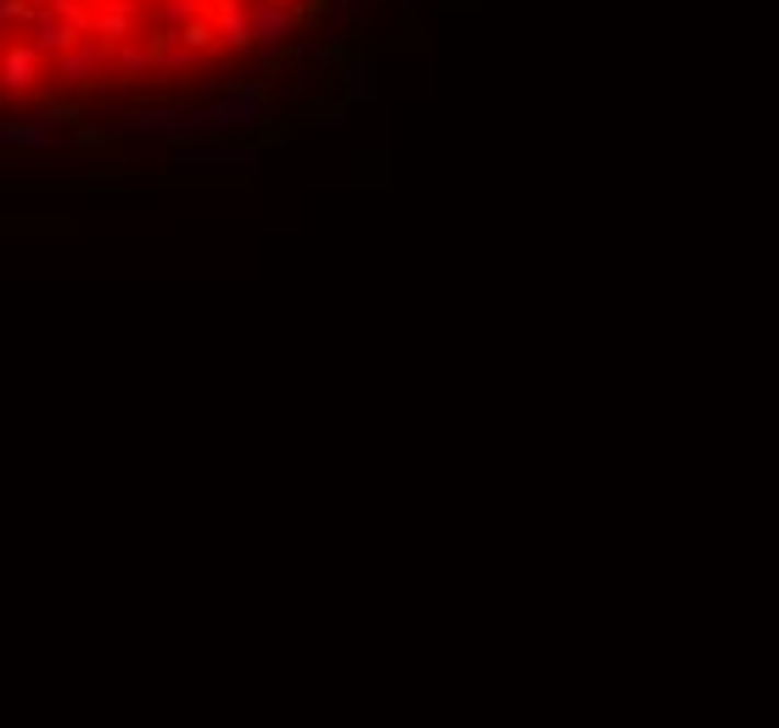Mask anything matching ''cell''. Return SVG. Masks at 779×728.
<instances>
[{
  "mask_svg": "<svg viewBox=\"0 0 779 728\" xmlns=\"http://www.w3.org/2000/svg\"><path fill=\"white\" fill-rule=\"evenodd\" d=\"M45 73V57L34 51V45H12L7 57H0V84H7V95H28Z\"/></svg>",
  "mask_w": 779,
  "mask_h": 728,
  "instance_id": "obj_1",
  "label": "cell"
},
{
  "mask_svg": "<svg viewBox=\"0 0 779 728\" xmlns=\"http://www.w3.org/2000/svg\"><path fill=\"white\" fill-rule=\"evenodd\" d=\"M248 28H253L259 45H280L291 34V12L280 7V0H259V7L248 12Z\"/></svg>",
  "mask_w": 779,
  "mask_h": 728,
  "instance_id": "obj_2",
  "label": "cell"
},
{
  "mask_svg": "<svg viewBox=\"0 0 779 728\" xmlns=\"http://www.w3.org/2000/svg\"><path fill=\"white\" fill-rule=\"evenodd\" d=\"M57 140V118H7L0 124V146H51Z\"/></svg>",
  "mask_w": 779,
  "mask_h": 728,
  "instance_id": "obj_3",
  "label": "cell"
},
{
  "mask_svg": "<svg viewBox=\"0 0 779 728\" xmlns=\"http://www.w3.org/2000/svg\"><path fill=\"white\" fill-rule=\"evenodd\" d=\"M174 163H185V169H197V163H253V146L208 140V146H185V152H174Z\"/></svg>",
  "mask_w": 779,
  "mask_h": 728,
  "instance_id": "obj_4",
  "label": "cell"
},
{
  "mask_svg": "<svg viewBox=\"0 0 779 728\" xmlns=\"http://www.w3.org/2000/svg\"><path fill=\"white\" fill-rule=\"evenodd\" d=\"M90 68H95V45H73V51L62 57V79H68V84H84Z\"/></svg>",
  "mask_w": 779,
  "mask_h": 728,
  "instance_id": "obj_5",
  "label": "cell"
},
{
  "mask_svg": "<svg viewBox=\"0 0 779 728\" xmlns=\"http://www.w3.org/2000/svg\"><path fill=\"white\" fill-rule=\"evenodd\" d=\"M348 95H354V102H365V95H370V68H365V62L348 68Z\"/></svg>",
  "mask_w": 779,
  "mask_h": 728,
  "instance_id": "obj_6",
  "label": "cell"
}]
</instances>
